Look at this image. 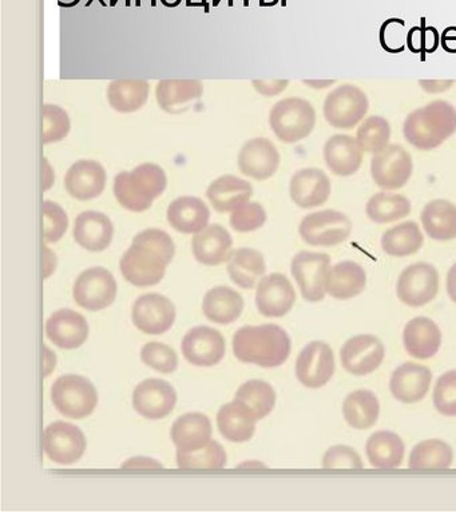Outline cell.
I'll return each instance as SVG.
<instances>
[{
  "mask_svg": "<svg viewBox=\"0 0 456 512\" xmlns=\"http://www.w3.org/2000/svg\"><path fill=\"white\" fill-rule=\"evenodd\" d=\"M174 254L176 245L165 230L146 229L133 238L132 246L122 256V276L134 287H153L164 279Z\"/></svg>",
  "mask_w": 456,
  "mask_h": 512,
  "instance_id": "obj_1",
  "label": "cell"
},
{
  "mask_svg": "<svg viewBox=\"0 0 456 512\" xmlns=\"http://www.w3.org/2000/svg\"><path fill=\"white\" fill-rule=\"evenodd\" d=\"M291 349L288 333L276 324L247 325L233 336L237 359L263 368L280 367L291 355Z\"/></svg>",
  "mask_w": 456,
  "mask_h": 512,
  "instance_id": "obj_2",
  "label": "cell"
},
{
  "mask_svg": "<svg viewBox=\"0 0 456 512\" xmlns=\"http://www.w3.org/2000/svg\"><path fill=\"white\" fill-rule=\"evenodd\" d=\"M455 133L456 107L443 99H436L412 111L403 125L408 144L422 152L439 148Z\"/></svg>",
  "mask_w": 456,
  "mask_h": 512,
  "instance_id": "obj_3",
  "label": "cell"
},
{
  "mask_svg": "<svg viewBox=\"0 0 456 512\" xmlns=\"http://www.w3.org/2000/svg\"><path fill=\"white\" fill-rule=\"evenodd\" d=\"M166 186L168 177L161 166L142 164L132 172L117 174L113 193L122 208L129 212L142 213L152 208L154 200L162 196Z\"/></svg>",
  "mask_w": 456,
  "mask_h": 512,
  "instance_id": "obj_4",
  "label": "cell"
},
{
  "mask_svg": "<svg viewBox=\"0 0 456 512\" xmlns=\"http://www.w3.org/2000/svg\"><path fill=\"white\" fill-rule=\"evenodd\" d=\"M269 125L284 144L292 145L311 136L316 126V110L303 98H285L272 107Z\"/></svg>",
  "mask_w": 456,
  "mask_h": 512,
  "instance_id": "obj_5",
  "label": "cell"
},
{
  "mask_svg": "<svg viewBox=\"0 0 456 512\" xmlns=\"http://www.w3.org/2000/svg\"><path fill=\"white\" fill-rule=\"evenodd\" d=\"M51 400L65 418L85 419L97 407L98 392L86 377L63 375L51 387Z\"/></svg>",
  "mask_w": 456,
  "mask_h": 512,
  "instance_id": "obj_6",
  "label": "cell"
},
{
  "mask_svg": "<svg viewBox=\"0 0 456 512\" xmlns=\"http://www.w3.org/2000/svg\"><path fill=\"white\" fill-rule=\"evenodd\" d=\"M370 109L366 93L355 85L337 86L325 98V121L335 129L351 130L364 121Z\"/></svg>",
  "mask_w": 456,
  "mask_h": 512,
  "instance_id": "obj_7",
  "label": "cell"
},
{
  "mask_svg": "<svg viewBox=\"0 0 456 512\" xmlns=\"http://www.w3.org/2000/svg\"><path fill=\"white\" fill-rule=\"evenodd\" d=\"M352 221L346 214L327 209L308 214L299 226L303 241L311 246L331 248L347 241L351 236Z\"/></svg>",
  "mask_w": 456,
  "mask_h": 512,
  "instance_id": "obj_8",
  "label": "cell"
},
{
  "mask_svg": "<svg viewBox=\"0 0 456 512\" xmlns=\"http://www.w3.org/2000/svg\"><path fill=\"white\" fill-rule=\"evenodd\" d=\"M329 269L331 257L328 254L303 250L293 257L292 276L295 277L304 300L317 303L324 299Z\"/></svg>",
  "mask_w": 456,
  "mask_h": 512,
  "instance_id": "obj_9",
  "label": "cell"
},
{
  "mask_svg": "<svg viewBox=\"0 0 456 512\" xmlns=\"http://www.w3.org/2000/svg\"><path fill=\"white\" fill-rule=\"evenodd\" d=\"M414 173L411 154L403 146L390 145L374 154L371 176L376 186L383 190H399L407 185Z\"/></svg>",
  "mask_w": 456,
  "mask_h": 512,
  "instance_id": "obj_10",
  "label": "cell"
},
{
  "mask_svg": "<svg viewBox=\"0 0 456 512\" xmlns=\"http://www.w3.org/2000/svg\"><path fill=\"white\" fill-rule=\"evenodd\" d=\"M73 296L75 303L86 311H102L116 300V279L105 268L86 269L75 280Z\"/></svg>",
  "mask_w": 456,
  "mask_h": 512,
  "instance_id": "obj_11",
  "label": "cell"
},
{
  "mask_svg": "<svg viewBox=\"0 0 456 512\" xmlns=\"http://www.w3.org/2000/svg\"><path fill=\"white\" fill-rule=\"evenodd\" d=\"M439 273L434 265L416 263L402 272L396 285L399 300L408 307L419 308L438 295Z\"/></svg>",
  "mask_w": 456,
  "mask_h": 512,
  "instance_id": "obj_12",
  "label": "cell"
},
{
  "mask_svg": "<svg viewBox=\"0 0 456 512\" xmlns=\"http://www.w3.org/2000/svg\"><path fill=\"white\" fill-rule=\"evenodd\" d=\"M133 324L146 335H162L176 321V307L168 297L149 293L138 297L133 305Z\"/></svg>",
  "mask_w": 456,
  "mask_h": 512,
  "instance_id": "obj_13",
  "label": "cell"
},
{
  "mask_svg": "<svg viewBox=\"0 0 456 512\" xmlns=\"http://www.w3.org/2000/svg\"><path fill=\"white\" fill-rule=\"evenodd\" d=\"M85 434L74 424L66 422H54L45 430L46 455L50 460L58 464L77 463L86 451Z\"/></svg>",
  "mask_w": 456,
  "mask_h": 512,
  "instance_id": "obj_14",
  "label": "cell"
},
{
  "mask_svg": "<svg viewBox=\"0 0 456 512\" xmlns=\"http://www.w3.org/2000/svg\"><path fill=\"white\" fill-rule=\"evenodd\" d=\"M335 372V355L323 341H313L301 351L296 361V376L307 388L327 386Z\"/></svg>",
  "mask_w": 456,
  "mask_h": 512,
  "instance_id": "obj_15",
  "label": "cell"
},
{
  "mask_svg": "<svg viewBox=\"0 0 456 512\" xmlns=\"http://www.w3.org/2000/svg\"><path fill=\"white\" fill-rule=\"evenodd\" d=\"M177 403V392L169 381L148 379L138 384L133 392V407L146 419H164L172 414Z\"/></svg>",
  "mask_w": 456,
  "mask_h": 512,
  "instance_id": "obj_16",
  "label": "cell"
},
{
  "mask_svg": "<svg viewBox=\"0 0 456 512\" xmlns=\"http://www.w3.org/2000/svg\"><path fill=\"white\" fill-rule=\"evenodd\" d=\"M384 345L374 335L352 337L343 345L340 360L344 369L355 376H366L376 371L383 363Z\"/></svg>",
  "mask_w": 456,
  "mask_h": 512,
  "instance_id": "obj_17",
  "label": "cell"
},
{
  "mask_svg": "<svg viewBox=\"0 0 456 512\" xmlns=\"http://www.w3.org/2000/svg\"><path fill=\"white\" fill-rule=\"evenodd\" d=\"M182 353L196 367H213L225 356V340L217 329L196 327L186 333L181 344Z\"/></svg>",
  "mask_w": 456,
  "mask_h": 512,
  "instance_id": "obj_18",
  "label": "cell"
},
{
  "mask_svg": "<svg viewBox=\"0 0 456 512\" xmlns=\"http://www.w3.org/2000/svg\"><path fill=\"white\" fill-rule=\"evenodd\" d=\"M280 153L267 138L245 142L239 153L240 172L252 180L265 181L275 176L280 166Z\"/></svg>",
  "mask_w": 456,
  "mask_h": 512,
  "instance_id": "obj_19",
  "label": "cell"
},
{
  "mask_svg": "<svg viewBox=\"0 0 456 512\" xmlns=\"http://www.w3.org/2000/svg\"><path fill=\"white\" fill-rule=\"evenodd\" d=\"M331 180L321 169L305 168L297 170L289 182L292 201L301 209L323 206L331 196Z\"/></svg>",
  "mask_w": 456,
  "mask_h": 512,
  "instance_id": "obj_20",
  "label": "cell"
},
{
  "mask_svg": "<svg viewBox=\"0 0 456 512\" xmlns=\"http://www.w3.org/2000/svg\"><path fill=\"white\" fill-rule=\"evenodd\" d=\"M296 292L291 281L281 273L261 279L256 292V305L265 317H283L293 308Z\"/></svg>",
  "mask_w": 456,
  "mask_h": 512,
  "instance_id": "obj_21",
  "label": "cell"
},
{
  "mask_svg": "<svg viewBox=\"0 0 456 512\" xmlns=\"http://www.w3.org/2000/svg\"><path fill=\"white\" fill-rule=\"evenodd\" d=\"M106 170L93 160H79L65 176L66 192L78 201H90L101 196L106 186Z\"/></svg>",
  "mask_w": 456,
  "mask_h": 512,
  "instance_id": "obj_22",
  "label": "cell"
},
{
  "mask_svg": "<svg viewBox=\"0 0 456 512\" xmlns=\"http://www.w3.org/2000/svg\"><path fill=\"white\" fill-rule=\"evenodd\" d=\"M325 165L335 176L351 177L362 168L364 150L358 140L346 134H336L325 142Z\"/></svg>",
  "mask_w": 456,
  "mask_h": 512,
  "instance_id": "obj_23",
  "label": "cell"
},
{
  "mask_svg": "<svg viewBox=\"0 0 456 512\" xmlns=\"http://www.w3.org/2000/svg\"><path fill=\"white\" fill-rule=\"evenodd\" d=\"M46 336L59 348H79L89 337V324L81 313L61 309L46 321Z\"/></svg>",
  "mask_w": 456,
  "mask_h": 512,
  "instance_id": "obj_24",
  "label": "cell"
},
{
  "mask_svg": "<svg viewBox=\"0 0 456 512\" xmlns=\"http://www.w3.org/2000/svg\"><path fill=\"white\" fill-rule=\"evenodd\" d=\"M432 373L424 365L404 363L392 373L390 390L399 402L414 404L420 402L430 390Z\"/></svg>",
  "mask_w": 456,
  "mask_h": 512,
  "instance_id": "obj_25",
  "label": "cell"
},
{
  "mask_svg": "<svg viewBox=\"0 0 456 512\" xmlns=\"http://www.w3.org/2000/svg\"><path fill=\"white\" fill-rule=\"evenodd\" d=\"M73 236L75 242L83 249L89 252H103L113 241V222L106 214L86 210L75 218Z\"/></svg>",
  "mask_w": 456,
  "mask_h": 512,
  "instance_id": "obj_26",
  "label": "cell"
},
{
  "mask_svg": "<svg viewBox=\"0 0 456 512\" xmlns=\"http://www.w3.org/2000/svg\"><path fill=\"white\" fill-rule=\"evenodd\" d=\"M233 240L231 233L220 224L206 226L192 238L194 257L200 264L216 267L228 261Z\"/></svg>",
  "mask_w": 456,
  "mask_h": 512,
  "instance_id": "obj_27",
  "label": "cell"
},
{
  "mask_svg": "<svg viewBox=\"0 0 456 512\" xmlns=\"http://www.w3.org/2000/svg\"><path fill=\"white\" fill-rule=\"evenodd\" d=\"M204 86L197 79H164L157 83L158 106L169 114H181L200 101Z\"/></svg>",
  "mask_w": 456,
  "mask_h": 512,
  "instance_id": "obj_28",
  "label": "cell"
},
{
  "mask_svg": "<svg viewBox=\"0 0 456 512\" xmlns=\"http://www.w3.org/2000/svg\"><path fill=\"white\" fill-rule=\"evenodd\" d=\"M403 343L406 351L415 359H431L442 345V332L428 317H415L404 328Z\"/></svg>",
  "mask_w": 456,
  "mask_h": 512,
  "instance_id": "obj_29",
  "label": "cell"
},
{
  "mask_svg": "<svg viewBox=\"0 0 456 512\" xmlns=\"http://www.w3.org/2000/svg\"><path fill=\"white\" fill-rule=\"evenodd\" d=\"M253 196V186L243 178L231 176L218 177L206 190V197L218 213L233 212L247 204Z\"/></svg>",
  "mask_w": 456,
  "mask_h": 512,
  "instance_id": "obj_30",
  "label": "cell"
},
{
  "mask_svg": "<svg viewBox=\"0 0 456 512\" xmlns=\"http://www.w3.org/2000/svg\"><path fill=\"white\" fill-rule=\"evenodd\" d=\"M166 217L177 232L196 234L208 226L210 210L201 198L185 196L169 205Z\"/></svg>",
  "mask_w": 456,
  "mask_h": 512,
  "instance_id": "obj_31",
  "label": "cell"
},
{
  "mask_svg": "<svg viewBox=\"0 0 456 512\" xmlns=\"http://www.w3.org/2000/svg\"><path fill=\"white\" fill-rule=\"evenodd\" d=\"M257 419L243 403L233 400L217 414V427L226 440L233 443L248 442L256 431Z\"/></svg>",
  "mask_w": 456,
  "mask_h": 512,
  "instance_id": "obj_32",
  "label": "cell"
},
{
  "mask_svg": "<svg viewBox=\"0 0 456 512\" xmlns=\"http://www.w3.org/2000/svg\"><path fill=\"white\" fill-rule=\"evenodd\" d=\"M367 285V273L354 261H341L329 269L327 293L336 300H351L359 296Z\"/></svg>",
  "mask_w": 456,
  "mask_h": 512,
  "instance_id": "obj_33",
  "label": "cell"
},
{
  "mask_svg": "<svg viewBox=\"0 0 456 512\" xmlns=\"http://www.w3.org/2000/svg\"><path fill=\"white\" fill-rule=\"evenodd\" d=\"M206 319L217 324H232L244 311V300L239 292L229 287L210 289L202 301Z\"/></svg>",
  "mask_w": 456,
  "mask_h": 512,
  "instance_id": "obj_34",
  "label": "cell"
},
{
  "mask_svg": "<svg viewBox=\"0 0 456 512\" xmlns=\"http://www.w3.org/2000/svg\"><path fill=\"white\" fill-rule=\"evenodd\" d=\"M228 273L231 280L240 288H255L257 281L263 279L267 264L263 253L252 248L233 250L228 259Z\"/></svg>",
  "mask_w": 456,
  "mask_h": 512,
  "instance_id": "obj_35",
  "label": "cell"
},
{
  "mask_svg": "<svg viewBox=\"0 0 456 512\" xmlns=\"http://www.w3.org/2000/svg\"><path fill=\"white\" fill-rule=\"evenodd\" d=\"M212 432V423L208 416L200 412H189L174 422L170 435L177 451H190L208 443Z\"/></svg>",
  "mask_w": 456,
  "mask_h": 512,
  "instance_id": "obj_36",
  "label": "cell"
},
{
  "mask_svg": "<svg viewBox=\"0 0 456 512\" xmlns=\"http://www.w3.org/2000/svg\"><path fill=\"white\" fill-rule=\"evenodd\" d=\"M424 232L435 241L456 238V206L451 201L434 200L424 206L420 214Z\"/></svg>",
  "mask_w": 456,
  "mask_h": 512,
  "instance_id": "obj_37",
  "label": "cell"
},
{
  "mask_svg": "<svg viewBox=\"0 0 456 512\" xmlns=\"http://www.w3.org/2000/svg\"><path fill=\"white\" fill-rule=\"evenodd\" d=\"M149 82L142 79H117L107 87V101L118 113L141 110L149 99Z\"/></svg>",
  "mask_w": 456,
  "mask_h": 512,
  "instance_id": "obj_38",
  "label": "cell"
},
{
  "mask_svg": "<svg viewBox=\"0 0 456 512\" xmlns=\"http://www.w3.org/2000/svg\"><path fill=\"white\" fill-rule=\"evenodd\" d=\"M344 418L355 430H368L378 422L380 403L374 392L360 390L348 395L343 404Z\"/></svg>",
  "mask_w": 456,
  "mask_h": 512,
  "instance_id": "obj_39",
  "label": "cell"
},
{
  "mask_svg": "<svg viewBox=\"0 0 456 512\" xmlns=\"http://www.w3.org/2000/svg\"><path fill=\"white\" fill-rule=\"evenodd\" d=\"M366 451L372 466L396 468L403 462L404 443L395 432L378 431L368 439Z\"/></svg>",
  "mask_w": 456,
  "mask_h": 512,
  "instance_id": "obj_40",
  "label": "cell"
},
{
  "mask_svg": "<svg viewBox=\"0 0 456 512\" xmlns=\"http://www.w3.org/2000/svg\"><path fill=\"white\" fill-rule=\"evenodd\" d=\"M424 244V236L414 221L403 222L388 229L382 237V248L391 257H407L418 253Z\"/></svg>",
  "mask_w": 456,
  "mask_h": 512,
  "instance_id": "obj_41",
  "label": "cell"
},
{
  "mask_svg": "<svg viewBox=\"0 0 456 512\" xmlns=\"http://www.w3.org/2000/svg\"><path fill=\"white\" fill-rule=\"evenodd\" d=\"M411 202L403 194L376 193L367 202L366 213L375 224H391L410 216Z\"/></svg>",
  "mask_w": 456,
  "mask_h": 512,
  "instance_id": "obj_42",
  "label": "cell"
},
{
  "mask_svg": "<svg viewBox=\"0 0 456 512\" xmlns=\"http://www.w3.org/2000/svg\"><path fill=\"white\" fill-rule=\"evenodd\" d=\"M235 400L243 403L257 420H261L275 408L276 392L267 381L249 380L236 392Z\"/></svg>",
  "mask_w": 456,
  "mask_h": 512,
  "instance_id": "obj_43",
  "label": "cell"
},
{
  "mask_svg": "<svg viewBox=\"0 0 456 512\" xmlns=\"http://www.w3.org/2000/svg\"><path fill=\"white\" fill-rule=\"evenodd\" d=\"M454 460L452 448L443 440L430 439L416 444L411 451L408 467L415 470H438V468L451 467Z\"/></svg>",
  "mask_w": 456,
  "mask_h": 512,
  "instance_id": "obj_44",
  "label": "cell"
},
{
  "mask_svg": "<svg viewBox=\"0 0 456 512\" xmlns=\"http://www.w3.org/2000/svg\"><path fill=\"white\" fill-rule=\"evenodd\" d=\"M177 464L182 470H220L226 466V452L216 440L190 451H177Z\"/></svg>",
  "mask_w": 456,
  "mask_h": 512,
  "instance_id": "obj_45",
  "label": "cell"
},
{
  "mask_svg": "<svg viewBox=\"0 0 456 512\" xmlns=\"http://www.w3.org/2000/svg\"><path fill=\"white\" fill-rule=\"evenodd\" d=\"M391 134V125L386 118L371 115L359 126L356 140L364 153L376 154L390 146Z\"/></svg>",
  "mask_w": 456,
  "mask_h": 512,
  "instance_id": "obj_46",
  "label": "cell"
},
{
  "mask_svg": "<svg viewBox=\"0 0 456 512\" xmlns=\"http://www.w3.org/2000/svg\"><path fill=\"white\" fill-rule=\"evenodd\" d=\"M69 114L57 105H43V145L55 144L69 136Z\"/></svg>",
  "mask_w": 456,
  "mask_h": 512,
  "instance_id": "obj_47",
  "label": "cell"
},
{
  "mask_svg": "<svg viewBox=\"0 0 456 512\" xmlns=\"http://www.w3.org/2000/svg\"><path fill=\"white\" fill-rule=\"evenodd\" d=\"M229 222L236 232H255V230L263 228L267 222V212L259 202H247L233 210Z\"/></svg>",
  "mask_w": 456,
  "mask_h": 512,
  "instance_id": "obj_48",
  "label": "cell"
},
{
  "mask_svg": "<svg viewBox=\"0 0 456 512\" xmlns=\"http://www.w3.org/2000/svg\"><path fill=\"white\" fill-rule=\"evenodd\" d=\"M43 224H45L43 240L46 244H51L65 236L67 228H69V217L61 205L47 200L43 202Z\"/></svg>",
  "mask_w": 456,
  "mask_h": 512,
  "instance_id": "obj_49",
  "label": "cell"
},
{
  "mask_svg": "<svg viewBox=\"0 0 456 512\" xmlns=\"http://www.w3.org/2000/svg\"><path fill=\"white\" fill-rule=\"evenodd\" d=\"M141 359L148 367L161 373H172L176 371L178 365V357L174 349L158 341L144 345Z\"/></svg>",
  "mask_w": 456,
  "mask_h": 512,
  "instance_id": "obj_50",
  "label": "cell"
},
{
  "mask_svg": "<svg viewBox=\"0 0 456 512\" xmlns=\"http://www.w3.org/2000/svg\"><path fill=\"white\" fill-rule=\"evenodd\" d=\"M434 406L439 414L456 418V369L444 373L436 381Z\"/></svg>",
  "mask_w": 456,
  "mask_h": 512,
  "instance_id": "obj_51",
  "label": "cell"
},
{
  "mask_svg": "<svg viewBox=\"0 0 456 512\" xmlns=\"http://www.w3.org/2000/svg\"><path fill=\"white\" fill-rule=\"evenodd\" d=\"M404 22L400 19H390L380 29V45L390 54H400L407 46V34Z\"/></svg>",
  "mask_w": 456,
  "mask_h": 512,
  "instance_id": "obj_52",
  "label": "cell"
},
{
  "mask_svg": "<svg viewBox=\"0 0 456 512\" xmlns=\"http://www.w3.org/2000/svg\"><path fill=\"white\" fill-rule=\"evenodd\" d=\"M362 458L354 448L348 446H333L325 452L324 468H363Z\"/></svg>",
  "mask_w": 456,
  "mask_h": 512,
  "instance_id": "obj_53",
  "label": "cell"
},
{
  "mask_svg": "<svg viewBox=\"0 0 456 512\" xmlns=\"http://www.w3.org/2000/svg\"><path fill=\"white\" fill-rule=\"evenodd\" d=\"M252 85L257 93L264 97H275L287 90L289 81L288 79H269V81H252Z\"/></svg>",
  "mask_w": 456,
  "mask_h": 512,
  "instance_id": "obj_54",
  "label": "cell"
},
{
  "mask_svg": "<svg viewBox=\"0 0 456 512\" xmlns=\"http://www.w3.org/2000/svg\"><path fill=\"white\" fill-rule=\"evenodd\" d=\"M452 79H420L419 86L428 94H442L454 86Z\"/></svg>",
  "mask_w": 456,
  "mask_h": 512,
  "instance_id": "obj_55",
  "label": "cell"
},
{
  "mask_svg": "<svg viewBox=\"0 0 456 512\" xmlns=\"http://www.w3.org/2000/svg\"><path fill=\"white\" fill-rule=\"evenodd\" d=\"M439 45L440 37L438 31L432 29V27H423V53H435Z\"/></svg>",
  "mask_w": 456,
  "mask_h": 512,
  "instance_id": "obj_56",
  "label": "cell"
},
{
  "mask_svg": "<svg viewBox=\"0 0 456 512\" xmlns=\"http://www.w3.org/2000/svg\"><path fill=\"white\" fill-rule=\"evenodd\" d=\"M407 47L411 53H423V27H414V29L408 31Z\"/></svg>",
  "mask_w": 456,
  "mask_h": 512,
  "instance_id": "obj_57",
  "label": "cell"
},
{
  "mask_svg": "<svg viewBox=\"0 0 456 512\" xmlns=\"http://www.w3.org/2000/svg\"><path fill=\"white\" fill-rule=\"evenodd\" d=\"M440 45L450 54H456V27H448L440 37Z\"/></svg>",
  "mask_w": 456,
  "mask_h": 512,
  "instance_id": "obj_58",
  "label": "cell"
},
{
  "mask_svg": "<svg viewBox=\"0 0 456 512\" xmlns=\"http://www.w3.org/2000/svg\"><path fill=\"white\" fill-rule=\"evenodd\" d=\"M43 252H45V256H43V277L47 279L57 268V259H55V254L46 245L43 246Z\"/></svg>",
  "mask_w": 456,
  "mask_h": 512,
  "instance_id": "obj_59",
  "label": "cell"
},
{
  "mask_svg": "<svg viewBox=\"0 0 456 512\" xmlns=\"http://www.w3.org/2000/svg\"><path fill=\"white\" fill-rule=\"evenodd\" d=\"M124 468H160L162 464L149 458H133L122 464Z\"/></svg>",
  "mask_w": 456,
  "mask_h": 512,
  "instance_id": "obj_60",
  "label": "cell"
},
{
  "mask_svg": "<svg viewBox=\"0 0 456 512\" xmlns=\"http://www.w3.org/2000/svg\"><path fill=\"white\" fill-rule=\"evenodd\" d=\"M447 292L451 300L456 303V264L452 265L447 275Z\"/></svg>",
  "mask_w": 456,
  "mask_h": 512,
  "instance_id": "obj_61",
  "label": "cell"
},
{
  "mask_svg": "<svg viewBox=\"0 0 456 512\" xmlns=\"http://www.w3.org/2000/svg\"><path fill=\"white\" fill-rule=\"evenodd\" d=\"M43 172H45V176H43V190H49L54 181V177H51L49 180V176H54V173L51 172L49 162H47L46 158L43 160Z\"/></svg>",
  "mask_w": 456,
  "mask_h": 512,
  "instance_id": "obj_62",
  "label": "cell"
},
{
  "mask_svg": "<svg viewBox=\"0 0 456 512\" xmlns=\"http://www.w3.org/2000/svg\"><path fill=\"white\" fill-rule=\"evenodd\" d=\"M305 85L312 87V89H327L329 86L335 85V79H331V81H304Z\"/></svg>",
  "mask_w": 456,
  "mask_h": 512,
  "instance_id": "obj_63",
  "label": "cell"
}]
</instances>
